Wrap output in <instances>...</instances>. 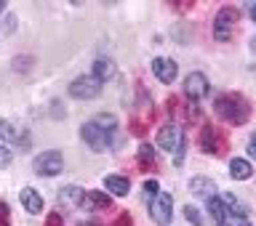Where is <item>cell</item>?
Returning <instances> with one entry per match:
<instances>
[{
  "label": "cell",
  "mask_w": 256,
  "mask_h": 226,
  "mask_svg": "<svg viewBox=\"0 0 256 226\" xmlns=\"http://www.w3.org/2000/svg\"><path fill=\"white\" fill-rule=\"evenodd\" d=\"M8 219H11V211L6 203H0V226H8Z\"/></svg>",
  "instance_id": "25"
},
{
  "label": "cell",
  "mask_w": 256,
  "mask_h": 226,
  "mask_svg": "<svg viewBox=\"0 0 256 226\" xmlns=\"http://www.w3.org/2000/svg\"><path fill=\"white\" fill-rule=\"evenodd\" d=\"M224 226H251V221L248 219H235L232 224H224Z\"/></svg>",
  "instance_id": "29"
},
{
  "label": "cell",
  "mask_w": 256,
  "mask_h": 226,
  "mask_svg": "<svg viewBox=\"0 0 256 226\" xmlns=\"http://www.w3.org/2000/svg\"><path fill=\"white\" fill-rule=\"evenodd\" d=\"M0 139H3V144L24 141V131H22L16 123H11V120H3V117H0Z\"/></svg>",
  "instance_id": "17"
},
{
  "label": "cell",
  "mask_w": 256,
  "mask_h": 226,
  "mask_svg": "<svg viewBox=\"0 0 256 226\" xmlns=\"http://www.w3.org/2000/svg\"><path fill=\"white\" fill-rule=\"evenodd\" d=\"M19 200H22L24 211H27V213H32V216H38L40 211H43V197L38 195V189H32V187H24V189H22V195H19Z\"/></svg>",
  "instance_id": "13"
},
{
  "label": "cell",
  "mask_w": 256,
  "mask_h": 226,
  "mask_svg": "<svg viewBox=\"0 0 256 226\" xmlns=\"http://www.w3.org/2000/svg\"><path fill=\"white\" fill-rule=\"evenodd\" d=\"M11 160H14V152H11V147H8V144H0V171L11 165Z\"/></svg>",
  "instance_id": "23"
},
{
  "label": "cell",
  "mask_w": 256,
  "mask_h": 226,
  "mask_svg": "<svg viewBox=\"0 0 256 226\" xmlns=\"http://www.w3.org/2000/svg\"><path fill=\"white\" fill-rule=\"evenodd\" d=\"M208 77L203 75V72H190L187 75V80H184V93H187V99L190 101H200L203 96H208Z\"/></svg>",
  "instance_id": "8"
},
{
  "label": "cell",
  "mask_w": 256,
  "mask_h": 226,
  "mask_svg": "<svg viewBox=\"0 0 256 226\" xmlns=\"http://www.w3.org/2000/svg\"><path fill=\"white\" fill-rule=\"evenodd\" d=\"M240 19V11L232 5H224L214 19V37L219 43H230L232 40V32H235V21Z\"/></svg>",
  "instance_id": "4"
},
{
  "label": "cell",
  "mask_w": 256,
  "mask_h": 226,
  "mask_svg": "<svg viewBox=\"0 0 256 226\" xmlns=\"http://www.w3.org/2000/svg\"><path fill=\"white\" fill-rule=\"evenodd\" d=\"M59 203L62 205H67V208H78V205H83L86 203V189H80V187H64L59 189Z\"/></svg>",
  "instance_id": "14"
},
{
  "label": "cell",
  "mask_w": 256,
  "mask_h": 226,
  "mask_svg": "<svg viewBox=\"0 0 256 226\" xmlns=\"http://www.w3.org/2000/svg\"><path fill=\"white\" fill-rule=\"evenodd\" d=\"M214 109H216V115H219L224 123H230V125H243V123H248V117H251V107H248V101L240 93L216 96Z\"/></svg>",
  "instance_id": "2"
},
{
  "label": "cell",
  "mask_w": 256,
  "mask_h": 226,
  "mask_svg": "<svg viewBox=\"0 0 256 226\" xmlns=\"http://www.w3.org/2000/svg\"><path fill=\"white\" fill-rule=\"evenodd\" d=\"M152 75H155L160 83H174L176 75H179V67H176L174 59H163V56H158V59H152Z\"/></svg>",
  "instance_id": "10"
},
{
  "label": "cell",
  "mask_w": 256,
  "mask_h": 226,
  "mask_svg": "<svg viewBox=\"0 0 256 226\" xmlns=\"http://www.w3.org/2000/svg\"><path fill=\"white\" fill-rule=\"evenodd\" d=\"M88 211H110L112 208V197L104 195V192H86V203Z\"/></svg>",
  "instance_id": "16"
},
{
  "label": "cell",
  "mask_w": 256,
  "mask_h": 226,
  "mask_svg": "<svg viewBox=\"0 0 256 226\" xmlns=\"http://www.w3.org/2000/svg\"><path fill=\"white\" fill-rule=\"evenodd\" d=\"M150 216L158 226H168L174 219V195L168 192H160V195L150 203Z\"/></svg>",
  "instance_id": "7"
},
{
  "label": "cell",
  "mask_w": 256,
  "mask_h": 226,
  "mask_svg": "<svg viewBox=\"0 0 256 226\" xmlns=\"http://www.w3.org/2000/svg\"><path fill=\"white\" fill-rule=\"evenodd\" d=\"M91 75L99 80V83H107L110 77H115V61H112V59H96Z\"/></svg>",
  "instance_id": "19"
},
{
  "label": "cell",
  "mask_w": 256,
  "mask_h": 226,
  "mask_svg": "<svg viewBox=\"0 0 256 226\" xmlns=\"http://www.w3.org/2000/svg\"><path fill=\"white\" fill-rule=\"evenodd\" d=\"M6 11V3H0V13H3Z\"/></svg>",
  "instance_id": "33"
},
{
  "label": "cell",
  "mask_w": 256,
  "mask_h": 226,
  "mask_svg": "<svg viewBox=\"0 0 256 226\" xmlns=\"http://www.w3.org/2000/svg\"><path fill=\"white\" fill-rule=\"evenodd\" d=\"M251 48H254V51H256V37H254V40H251Z\"/></svg>",
  "instance_id": "32"
},
{
  "label": "cell",
  "mask_w": 256,
  "mask_h": 226,
  "mask_svg": "<svg viewBox=\"0 0 256 226\" xmlns=\"http://www.w3.org/2000/svg\"><path fill=\"white\" fill-rule=\"evenodd\" d=\"M99 93H102V83L94 75H80L70 83V96L72 99L88 101V99H96Z\"/></svg>",
  "instance_id": "6"
},
{
  "label": "cell",
  "mask_w": 256,
  "mask_h": 226,
  "mask_svg": "<svg viewBox=\"0 0 256 226\" xmlns=\"http://www.w3.org/2000/svg\"><path fill=\"white\" fill-rule=\"evenodd\" d=\"M80 226H99V221H94V219H91V221H83Z\"/></svg>",
  "instance_id": "30"
},
{
  "label": "cell",
  "mask_w": 256,
  "mask_h": 226,
  "mask_svg": "<svg viewBox=\"0 0 256 226\" xmlns=\"http://www.w3.org/2000/svg\"><path fill=\"white\" fill-rule=\"evenodd\" d=\"M230 176L235 181H246V179H251V176H254V168H251L248 160L235 157V160H230Z\"/></svg>",
  "instance_id": "18"
},
{
  "label": "cell",
  "mask_w": 256,
  "mask_h": 226,
  "mask_svg": "<svg viewBox=\"0 0 256 226\" xmlns=\"http://www.w3.org/2000/svg\"><path fill=\"white\" fill-rule=\"evenodd\" d=\"M190 192L195 197H203V200H208V197H216V181H211V179H206V176H195V179L190 181Z\"/></svg>",
  "instance_id": "11"
},
{
  "label": "cell",
  "mask_w": 256,
  "mask_h": 226,
  "mask_svg": "<svg viewBox=\"0 0 256 226\" xmlns=\"http://www.w3.org/2000/svg\"><path fill=\"white\" fill-rule=\"evenodd\" d=\"M115 128L118 120L115 115H96L94 120H88L80 128V136L88 144V149L94 152H110L112 144H115Z\"/></svg>",
  "instance_id": "1"
},
{
  "label": "cell",
  "mask_w": 256,
  "mask_h": 226,
  "mask_svg": "<svg viewBox=\"0 0 256 226\" xmlns=\"http://www.w3.org/2000/svg\"><path fill=\"white\" fill-rule=\"evenodd\" d=\"M112 226H134V221H131V213H120V216H118V221L112 224Z\"/></svg>",
  "instance_id": "26"
},
{
  "label": "cell",
  "mask_w": 256,
  "mask_h": 226,
  "mask_svg": "<svg viewBox=\"0 0 256 226\" xmlns=\"http://www.w3.org/2000/svg\"><path fill=\"white\" fill-rule=\"evenodd\" d=\"M158 147L163 152L176 155V165H182L184 160V131L179 123H168L158 131Z\"/></svg>",
  "instance_id": "3"
},
{
  "label": "cell",
  "mask_w": 256,
  "mask_h": 226,
  "mask_svg": "<svg viewBox=\"0 0 256 226\" xmlns=\"http://www.w3.org/2000/svg\"><path fill=\"white\" fill-rule=\"evenodd\" d=\"M144 195H147V200L152 203V200L160 195V184L155 179H147V181H144Z\"/></svg>",
  "instance_id": "22"
},
{
  "label": "cell",
  "mask_w": 256,
  "mask_h": 226,
  "mask_svg": "<svg viewBox=\"0 0 256 226\" xmlns=\"http://www.w3.org/2000/svg\"><path fill=\"white\" fill-rule=\"evenodd\" d=\"M136 160H139V165L144 168V171H155L158 160H155V149L150 147V144H142L139 152H136Z\"/></svg>",
  "instance_id": "20"
},
{
  "label": "cell",
  "mask_w": 256,
  "mask_h": 226,
  "mask_svg": "<svg viewBox=\"0 0 256 226\" xmlns=\"http://www.w3.org/2000/svg\"><path fill=\"white\" fill-rule=\"evenodd\" d=\"M200 147H203L206 155H222L224 152V136L219 133V128L203 125V131H200Z\"/></svg>",
  "instance_id": "9"
},
{
  "label": "cell",
  "mask_w": 256,
  "mask_h": 226,
  "mask_svg": "<svg viewBox=\"0 0 256 226\" xmlns=\"http://www.w3.org/2000/svg\"><path fill=\"white\" fill-rule=\"evenodd\" d=\"M248 155L256 160V133H251V139H248Z\"/></svg>",
  "instance_id": "28"
},
{
  "label": "cell",
  "mask_w": 256,
  "mask_h": 226,
  "mask_svg": "<svg viewBox=\"0 0 256 226\" xmlns=\"http://www.w3.org/2000/svg\"><path fill=\"white\" fill-rule=\"evenodd\" d=\"M251 19H254V24H256V5H251Z\"/></svg>",
  "instance_id": "31"
},
{
  "label": "cell",
  "mask_w": 256,
  "mask_h": 226,
  "mask_svg": "<svg viewBox=\"0 0 256 226\" xmlns=\"http://www.w3.org/2000/svg\"><path fill=\"white\" fill-rule=\"evenodd\" d=\"M224 205H227V213H232L235 219H248V205L243 203V200L227 195L224 197Z\"/></svg>",
  "instance_id": "21"
},
{
  "label": "cell",
  "mask_w": 256,
  "mask_h": 226,
  "mask_svg": "<svg viewBox=\"0 0 256 226\" xmlns=\"http://www.w3.org/2000/svg\"><path fill=\"white\" fill-rule=\"evenodd\" d=\"M104 189L112 192L115 197H126L131 192V181L126 176H104Z\"/></svg>",
  "instance_id": "15"
},
{
  "label": "cell",
  "mask_w": 256,
  "mask_h": 226,
  "mask_svg": "<svg viewBox=\"0 0 256 226\" xmlns=\"http://www.w3.org/2000/svg\"><path fill=\"white\" fill-rule=\"evenodd\" d=\"M184 216H187V221H190L192 226H206V224H203V219H200V213H198L192 205H187V208H184Z\"/></svg>",
  "instance_id": "24"
},
{
  "label": "cell",
  "mask_w": 256,
  "mask_h": 226,
  "mask_svg": "<svg viewBox=\"0 0 256 226\" xmlns=\"http://www.w3.org/2000/svg\"><path fill=\"white\" fill-rule=\"evenodd\" d=\"M32 171H35L38 176H46V179L59 176V173L64 171V157H62V152L48 149V152H43V155H38L35 163H32Z\"/></svg>",
  "instance_id": "5"
},
{
  "label": "cell",
  "mask_w": 256,
  "mask_h": 226,
  "mask_svg": "<svg viewBox=\"0 0 256 226\" xmlns=\"http://www.w3.org/2000/svg\"><path fill=\"white\" fill-rule=\"evenodd\" d=\"M206 208H208V216H211V221L216 226H224L227 224V205H224V200L216 195V197H208L206 200Z\"/></svg>",
  "instance_id": "12"
},
{
  "label": "cell",
  "mask_w": 256,
  "mask_h": 226,
  "mask_svg": "<svg viewBox=\"0 0 256 226\" xmlns=\"http://www.w3.org/2000/svg\"><path fill=\"white\" fill-rule=\"evenodd\" d=\"M62 213H48V219H46V226H62Z\"/></svg>",
  "instance_id": "27"
}]
</instances>
